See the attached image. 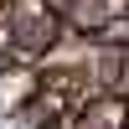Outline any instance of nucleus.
<instances>
[{
    "mask_svg": "<svg viewBox=\"0 0 129 129\" xmlns=\"http://www.w3.org/2000/svg\"><path fill=\"white\" fill-rule=\"evenodd\" d=\"M62 26L72 31V36H103V26H109V10H103V0H67V5L57 10Z\"/></svg>",
    "mask_w": 129,
    "mask_h": 129,
    "instance_id": "nucleus-3",
    "label": "nucleus"
},
{
    "mask_svg": "<svg viewBox=\"0 0 129 129\" xmlns=\"http://www.w3.org/2000/svg\"><path fill=\"white\" fill-rule=\"evenodd\" d=\"M88 78H93V88H98V93L129 103V47H98V41H93Z\"/></svg>",
    "mask_w": 129,
    "mask_h": 129,
    "instance_id": "nucleus-1",
    "label": "nucleus"
},
{
    "mask_svg": "<svg viewBox=\"0 0 129 129\" xmlns=\"http://www.w3.org/2000/svg\"><path fill=\"white\" fill-rule=\"evenodd\" d=\"M36 93H41V72H31V67H5L0 72V103L10 114H21Z\"/></svg>",
    "mask_w": 129,
    "mask_h": 129,
    "instance_id": "nucleus-4",
    "label": "nucleus"
},
{
    "mask_svg": "<svg viewBox=\"0 0 129 129\" xmlns=\"http://www.w3.org/2000/svg\"><path fill=\"white\" fill-rule=\"evenodd\" d=\"M103 10H109V21H119V16H129V0H103Z\"/></svg>",
    "mask_w": 129,
    "mask_h": 129,
    "instance_id": "nucleus-5",
    "label": "nucleus"
},
{
    "mask_svg": "<svg viewBox=\"0 0 129 129\" xmlns=\"http://www.w3.org/2000/svg\"><path fill=\"white\" fill-rule=\"evenodd\" d=\"M0 5H10V0H0Z\"/></svg>",
    "mask_w": 129,
    "mask_h": 129,
    "instance_id": "nucleus-6",
    "label": "nucleus"
},
{
    "mask_svg": "<svg viewBox=\"0 0 129 129\" xmlns=\"http://www.w3.org/2000/svg\"><path fill=\"white\" fill-rule=\"evenodd\" d=\"M72 129H129V103H124V98H109V93H98L88 109L72 114Z\"/></svg>",
    "mask_w": 129,
    "mask_h": 129,
    "instance_id": "nucleus-2",
    "label": "nucleus"
}]
</instances>
